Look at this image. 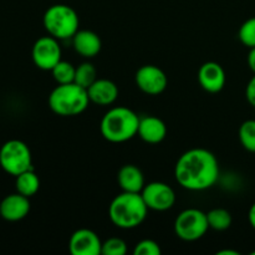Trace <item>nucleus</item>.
Masks as SVG:
<instances>
[{"instance_id": "1", "label": "nucleus", "mask_w": 255, "mask_h": 255, "mask_svg": "<svg viewBox=\"0 0 255 255\" xmlns=\"http://www.w3.org/2000/svg\"><path fill=\"white\" fill-rule=\"evenodd\" d=\"M174 177L184 189L206 191L213 187L219 178L218 159L208 149L192 148L178 158Z\"/></svg>"}, {"instance_id": "2", "label": "nucleus", "mask_w": 255, "mask_h": 255, "mask_svg": "<svg viewBox=\"0 0 255 255\" xmlns=\"http://www.w3.org/2000/svg\"><path fill=\"white\" fill-rule=\"evenodd\" d=\"M147 208L141 193L122 192L112 199L109 217L112 223L121 229H133L141 226L147 217Z\"/></svg>"}, {"instance_id": "3", "label": "nucleus", "mask_w": 255, "mask_h": 255, "mask_svg": "<svg viewBox=\"0 0 255 255\" xmlns=\"http://www.w3.org/2000/svg\"><path fill=\"white\" fill-rule=\"evenodd\" d=\"M139 119L141 117L128 107H114L102 117L100 131L106 141L122 143L137 136Z\"/></svg>"}, {"instance_id": "4", "label": "nucleus", "mask_w": 255, "mask_h": 255, "mask_svg": "<svg viewBox=\"0 0 255 255\" xmlns=\"http://www.w3.org/2000/svg\"><path fill=\"white\" fill-rule=\"evenodd\" d=\"M87 90L75 82L57 85L49 96V107L54 114L62 117L77 116L89 107Z\"/></svg>"}, {"instance_id": "5", "label": "nucleus", "mask_w": 255, "mask_h": 255, "mask_svg": "<svg viewBox=\"0 0 255 255\" xmlns=\"http://www.w3.org/2000/svg\"><path fill=\"white\" fill-rule=\"evenodd\" d=\"M42 24L47 34L57 40L70 39L79 31L80 19L71 6L65 4L51 5L45 11Z\"/></svg>"}, {"instance_id": "6", "label": "nucleus", "mask_w": 255, "mask_h": 255, "mask_svg": "<svg viewBox=\"0 0 255 255\" xmlns=\"http://www.w3.org/2000/svg\"><path fill=\"white\" fill-rule=\"evenodd\" d=\"M0 167L10 176H19L32 168V156L29 146L20 139H10L0 147Z\"/></svg>"}, {"instance_id": "7", "label": "nucleus", "mask_w": 255, "mask_h": 255, "mask_svg": "<svg viewBox=\"0 0 255 255\" xmlns=\"http://www.w3.org/2000/svg\"><path fill=\"white\" fill-rule=\"evenodd\" d=\"M209 229L207 213L201 209H184L174 221V233L179 239L194 242L201 239Z\"/></svg>"}, {"instance_id": "8", "label": "nucleus", "mask_w": 255, "mask_h": 255, "mask_svg": "<svg viewBox=\"0 0 255 255\" xmlns=\"http://www.w3.org/2000/svg\"><path fill=\"white\" fill-rule=\"evenodd\" d=\"M61 46L56 37L42 36L35 41L31 56L35 66L44 71H51L61 61Z\"/></svg>"}, {"instance_id": "9", "label": "nucleus", "mask_w": 255, "mask_h": 255, "mask_svg": "<svg viewBox=\"0 0 255 255\" xmlns=\"http://www.w3.org/2000/svg\"><path fill=\"white\" fill-rule=\"evenodd\" d=\"M141 196L147 208L152 211H168L176 203V193L173 188L163 182H151L144 184Z\"/></svg>"}, {"instance_id": "10", "label": "nucleus", "mask_w": 255, "mask_h": 255, "mask_svg": "<svg viewBox=\"0 0 255 255\" xmlns=\"http://www.w3.org/2000/svg\"><path fill=\"white\" fill-rule=\"evenodd\" d=\"M134 81L142 92L152 96L162 94L168 85L167 75L156 65H143L139 67L134 76Z\"/></svg>"}, {"instance_id": "11", "label": "nucleus", "mask_w": 255, "mask_h": 255, "mask_svg": "<svg viewBox=\"0 0 255 255\" xmlns=\"http://www.w3.org/2000/svg\"><path fill=\"white\" fill-rule=\"evenodd\" d=\"M101 249V239L91 229H79L70 237L69 251L72 255H99Z\"/></svg>"}, {"instance_id": "12", "label": "nucleus", "mask_w": 255, "mask_h": 255, "mask_svg": "<svg viewBox=\"0 0 255 255\" xmlns=\"http://www.w3.org/2000/svg\"><path fill=\"white\" fill-rule=\"evenodd\" d=\"M226 71L218 62H204L198 70V82L202 89L211 94L222 91L226 85Z\"/></svg>"}, {"instance_id": "13", "label": "nucleus", "mask_w": 255, "mask_h": 255, "mask_svg": "<svg viewBox=\"0 0 255 255\" xmlns=\"http://www.w3.org/2000/svg\"><path fill=\"white\" fill-rule=\"evenodd\" d=\"M30 212V201L20 193H11L0 202V217L7 222H19Z\"/></svg>"}, {"instance_id": "14", "label": "nucleus", "mask_w": 255, "mask_h": 255, "mask_svg": "<svg viewBox=\"0 0 255 255\" xmlns=\"http://www.w3.org/2000/svg\"><path fill=\"white\" fill-rule=\"evenodd\" d=\"M90 101L100 106L112 105L119 97V87L109 79H97L87 89Z\"/></svg>"}, {"instance_id": "15", "label": "nucleus", "mask_w": 255, "mask_h": 255, "mask_svg": "<svg viewBox=\"0 0 255 255\" xmlns=\"http://www.w3.org/2000/svg\"><path fill=\"white\" fill-rule=\"evenodd\" d=\"M137 134L147 143L157 144L166 138L167 126L158 117L144 116L139 119Z\"/></svg>"}, {"instance_id": "16", "label": "nucleus", "mask_w": 255, "mask_h": 255, "mask_svg": "<svg viewBox=\"0 0 255 255\" xmlns=\"http://www.w3.org/2000/svg\"><path fill=\"white\" fill-rule=\"evenodd\" d=\"M72 45L77 54L91 59L101 51L102 41L99 35L91 30H79L72 36Z\"/></svg>"}, {"instance_id": "17", "label": "nucleus", "mask_w": 255, "mask_h": 255, "mask_svg": "<svg viewBox=\"0 0 255 255\" xmlns=\"http://www.w3.org/2000/svg\"><path fill=\"white\" fill-rule=\"evenodd\" d=\"M117 182L122 192L141 193L144 187V177L141 169L134 164H125L117 173Z\"/></svg>"}, {"instance_id": "18", "label": "nucleus", "mask_w": 255, "mask_h": 255, "mask_svg": "<svg viewBox=\"0 0 255 255\" xmlns=\"http://www.w3.org/2000/svg\"><path fill=\"white\" fill-rule=\"evenodd\" d=\"M15 187H16L17 193L22 194L27 198L35 196L40 188V179L34 172V168L27 169L15 177Z\"/></svg>"}, {"instance_id": "19", "label": "nucleus", "mask_w": 255, "mask_h": 255, "mask_svg": "<svg viewBox=\"0 0 255 255\" xmlns=\"http://www.w3.org/2000/svg\"><path fill=\"white\" fill-rule=\"evenodd\" d=\"M207 219H208L209 228L214 231H227L232 226V214L229 211L224 208H214L207 213Z\"/></svg>"}, {"instance_id": "20", "label": "nucleus", "mask_w": 255, "mask_h": 255, "mask_svg": "<svg viewBox=\"0 0 255 255\" xmlns=\"http://www.w3.org/2000/svg\"><path fill=\"white\" fill-rule=\"evenodd\" d=\"M97 79V71L91 62H82L76 67L74 82L84 89H89Z\"/></svg>"}, {"instance_id": "21", "label": "nucleus", "mask_w": 255, "mask_h": 255, "mask_svg": "<svg viewBox=\"0 0 255 255\" xmlns=\"http://www.w3.org/2000/svg\"><path fill=\"white\" fill-rule=\"evenodd\" d=\"M75 72H76V67H75L71 62L64 61V60H61V61H60L59 64H56V66L51 70L52 77H54L55 81L57 82V85L74 82Z\"/></svg>"}, {"instance_id": "22", "label": "nucleus", "mask_w": 255, "mask_h": 255, "mask_svg": "<svg viewBox=\"0 0 255 255\" xmlns=\"http://www.w3.org/2000/svg\"><path fill=\"white\" fill-rule=\"evenodd\" d=\"M239 141L249 152L255 153V120H247L239 127Z\"/></svg>"}, {"instance_id": "23", "label": "nucleus", "mask_w": 255, "mask_h": 255, "mask_svg": "<svg viewBox=\"0 0 255 255\" xmlns=\"http://www.w3.org/2000/svg\"><path fill=\"white\" fill-rule=\"evenodd\" d=\"M238 37L244 46L255 47V16L249 17L239 27Z\"/></svg>"}, {"instance_id": "24", "label": "nucleus", "mask_w": 255, "mask_h": 255, "mask_svg": "<svg viewBox=\"0 0 255 255\" xmlns=\"http://www.w3.org/2000/svg\"><path fill=\"white\" fill-rule=\"evenodd\" d=\"M127 253V244L121 238H110L102 243L101 254L125 255Z\"/></svg>"}, {"instance_id": "25", "label": "nucleus", "mask_w": 255, "mask_h": 255, "mask_svg": "<svg viewBox=\"0 0 255 255\" xmlns=\"http://www.w3.org/2000/svg\"><path fill=\"white\" fill-rule=\"evenodd\" d=\"M161 247L152 239H143L134 246V255H161Z\"/></svg>"}, {"instance_id": "26", "label": "nucleus", "mask_w": 255, "mask_h": 255, "mask_svg": "<svg viewBox=\"0 0 255 255\" xmlns=\"http://www.w3.org/2000/svg\"><path fill=\"white\" fill-rule=\"evenodd\" d=\"M246 97L247 100H248L249 104H251L253 107H255V74L254 76L249 80L248 85H247Z\"/></svg>"}, {"instance_id": "27", "label": "nucleus", "mask_w": 255, "mask_h": 255, "mask_svg": "<svg viewBox=\"0 0 255 255\" xmlns=\"http://www.w3.org/2000/svg\"><path fill=\"white\" fill-rule=\"evenodd\" d=\"M248 66L249 69L255 74V47H252L249 49V54H248Z\"/></svg>"}, {"instance_id": "28", "label": "nucleus", "mask_w": 255, "mask_h": 255, "mask_svg": "<svg viewBox=\"0 0 255 255\" xmlns=\"http://www.w3.org/2000/svg\"><path fill=\"white\" fill-rule=\"evenodd\" d=\"M248 219H249V223H251V226L255 229V203L251 207V209H249Z\"/></svg>"}, {"instance_id": "29", "label": "nucleus", "mask_w": 255, "mask_h": 255, "mask_svg": "<svg viewBox=\"0 0 255 255\" xmlns=\"http://www.w3.org/2000/svg\"><path fill=\"white\" fill-rule=\"evenodd\" d=\"M217 255H239V252L231 251V249H224V251L217 252Z\"/></svg>"}, {"instance_id": "30", "label": "nucleus", "mask_w": 255, "mask_h": 255, "mask_svg": "<svg viewBox=\"0 0 255 255\" xmlns=\"http://www.w3.org/2000/svg\"><path fill=\"white\" fill-rule=\"evenodd\" d=\"M252 255H255V251H254V252H252Z\"/></svg>"}]
</instances>
